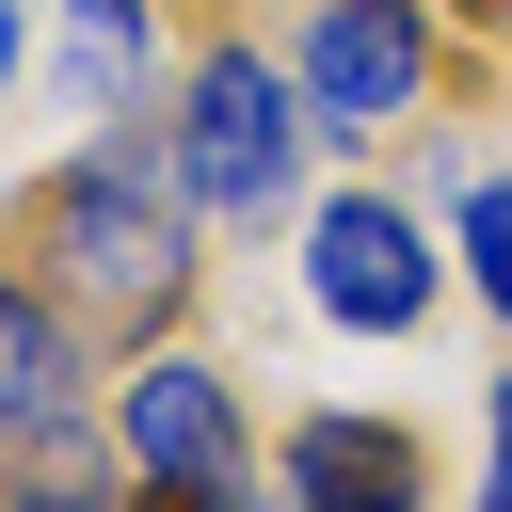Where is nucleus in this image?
<instances>
[{"instance_id":"nucleus-1","label":"nucleus","mask_w":512,"mask_h":512,"mask_svg":"<svg viewBox=\"0 0 512 512\" xmlns=\"http://www.w3.org/2000/svg\"><path fill=\"white\" fill-rule=\"evenodd\" d=\"M16 256H32V288H64L80 320L160 336V320L192 304V192H176V144H80V160L16 208Z\"/></svg>"},{"instance_id":"nucleus-2","label":"nucleus","mask_w":512,"mask_h":512,"mask_svg":"<svg viewBox=\"0 0 512 512\" xmlns=\"http://www.w3.org/2000/svg\"><path fill=\"white\" fill-rule=\"evenodd\" d=\"M176 192H192V224H272L288 192H304V80L272 64V48H192V80H176Z\"/></svg>"},{"instance_id":"nucleus-3","label":"nucleus","mask_w":512,"mask_h":512,"mask_svg":"<svg viewBox=\"0 0 512 512\" xmlns=\"http://www.w3.org/2000/svg\"><path fill=\"white\" fill-rule=\"evenodd\" d=\"M288 80H304V128L320 144H384L432 96V0H320L304 48H288Z\"/></svg>"},{"instance_id":"nucleus-4","label":"nucleus","mask_w":512,"mask_h":512,"mask_svg":"<svg viewBox=\"0 0 512 512\" xmlns=\"http://www.w3.org/2000/svg\"><path fill=\"white\" fill-rule=\"evenodd\" d=\"M112 464H128L144 496H208V480L256 464V416H240V384H224L208 352H144V368L112 384Z\"/></svg>"},{"instance_id":"nucleus-5","label":"nucleus","mask_w":512,"mask_h":512,"mask_svg":"<svg viewBox=\"0 0 512 512\" xmlns=\"http://www.w3.org/2000/svg\"><path fill=\"white\" fill-rule=\"evenodd\" d=\"M304 304H320L336 336H416V320H432V224H416L400 192H336V208L304 224Z\"/></svg>"},{"instance_id":"nucleus-6","label":"nucleus","mask_w":512,"mask_h":512,"mask_svg":"<svg viewBox=\"0 0 512 512\" xmlns=\"http://www.w3.org/2000/svg\"><path fill=\"white\" fill-rule=\"evenodd\" d=\"M80 416H96V336H80V304L32 288V272H0V448H48V432H80Z\"/></svg>"},{"instance_id":"nucleus-7","label":"nucleus","mask_w":512,"mask_h":512,"mask_svg":"<svg viewBox=\"0 0 512 512\" xmlns=\"http://www.w3.org/2000/svg\"><path fill=\"white\" fill-rule=\"evenodd\" d=\"M352 496H416V432L400 416H304L288 432V512H352Z\"/></svg>"},{"instance_id":"nucleus-8","label":"nucleus","mask_w":512,"mask_h":512,"mask_svg":"<svg viewBox=\"0 0 512 512\" xmlns=\"http://www.w3.org/2000/svg\"><path fill=\"white\" fill-rule=\"evenodd\" d=\"M16 480H0V512H128V464H112V432L80 416V432H48V448H0Z\"/></svg>"},{"instance_id":"nucleus-9","label":"nucleus","mask_w":512,"mask_h":512,"mask_svg":"<svg viewBox=\"0 0 512 512\" xmlns=\"http://www.w3.org/2000/svg\"><path fill=\"white\" fill-rule=\"evenodd\" d=\"M464 288L512 320V176H480V192H464Z\"/></svg>"},{"instance_id":"nucleus-10","label":"nucleus","mask_w":512,"mask_h":512,"mask_svg":"<svg viewBox=\"0 0 512 512\" xmlns=\"http://www.w3.org/2000/svg\"><path fill=\"white\" fill-rule=\"evenodd\" d=\"M480 512H512V384H496V464H480Z\"/></svg>"},{"instance_id":"nucleus-11","label":"nucleus","mask_w":512,"mask_h":512,"mask_svg":"<svg viewBox=\"0 0 512 512\" xmlns=\"http://www.w3.org/2000/svg\"><path fill=\"white\" fill-rule=\"evenodd\" d=\"M352 512H416V496H352Z\"/></svg>"},{"instance_id":"nucleus-12","label":"nucleus","mask_w":512,"mask_h":512,"mask_svg":"<svg viewBox=\"0 0 512 512\" xmlns=\"http://www.w3.org/2000/svg\"><path fill=\"white\" fill-rule=\"evenodd\" d=\"M480 32H512V0H480Z\"/></svg>"},{"instance_id":"nucleus-13","label":"nucleus","mask_w":512,"mask_h":512,"mask_svg":"<svg viewBox=\"0 0 512 512\" xmlns=\"http://www.w3.org/2000/svg\"><path fill=\"white\" fill-rule=\"evenodd\" d=\"M160 512H176V496H160Z\"/></svg>"}]
</instances>
